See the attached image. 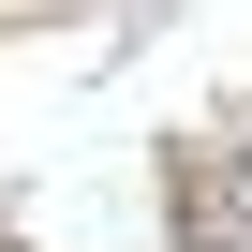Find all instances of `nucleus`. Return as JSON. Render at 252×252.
I'll return each mask as SVG.
<instances>
[{
	"label": "nucleus",
	"mask_w": 252,
	"mask_h": 252,
	"mask_svg": "<svg viewBox=\"0 0 252 252\" xmlns=\"http://www.w3.org/2000/svg\"><path fill=\"white\" fill-rule=\"evenodd\" d=\"M163 208H178V252H252V237H237V208H252V193H237L208 149H163Z\"/></svg>",
	"instance_id": "1"
}]
</instances>
